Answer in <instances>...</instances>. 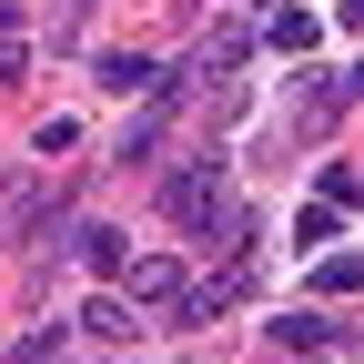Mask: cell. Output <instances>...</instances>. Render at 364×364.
Here are the masks:
<instances>
[{
  "mask_svg": "<svg viewBox=\"0 0 364 364\" xmlns=\"http://www.w3.org/2000/svg\"><path fill=\"white\" fill-rule=\"evenodd\" d=\"M162 213L182 223V233H213V223H223V233H233L223 253H233V263H253V223L233 213V182H223V162H213V152H203V162H182V172L162 182Z\"/></svg>",
  "mask_w": 364,
  "mask_h": 364,
  "instance_id": "cell-1",
  "label": "cell"
},
{
  "mask_svg": "<svg viewBox=\"0 0 364 364\" xmlns=\"http://www.w3.org/2000/svg\"><path fill=\"white\" fill-rule=\"evenodd\" d=\"M51 193H61L51 172H11L0 182V243H31V223L51 213Z\"/></svg>",
  "mask_w": 364,
  "mask_h": 364,
  "instance_id": "cell-2",
  "label": "cell"
},
{
  "mask_svg": "<svg viewBox=\"0 0 364 364\" xmlns=\"http://www.w3.org/2000/svg\"><path fill=\"white\" fill-rule=\"evenodd\" d=\"M243 294H253V263H223V273H203V284L172 304V324H213V314H233Z\"/></svg>",
  "mask_w": 364,
  "mask_h": 364,
  "instance_id": "cell-3",
  "label": "cell"
},
{
  "mask_svg": "<svg viewBox=\"0 0 364 364\" xmlns=\"http://www.w3.org/2000/svg\"><path fill=\"white\" fill-rule=\"evenodd\" d=\"M122 284H132V304H182V294H193V284H182V263H172V253H152V263H132Z\"/></svg>",
  "mask_w": 364,
  "mask_h": 364,
  "instance_id": "cell-4",
  "label": "cell"
},
{
  "mask_svg": "<svg viewBox=\"0 0 364 364\" xmlns=\"http://www.w3.org/2000/svg\"><path fill=\"white\" fill-rule=\"evenodd\" d=\"M71 253H81L91 273H112V284L132 273V243H122V233H102V223H81V233H71Z\"/></svg>",
  "mask_w": 364,
  "mask_h": 364,
  "instance_id": "cell-5",
  "label": "cell"
},
{
  "mask_svg": "<svg viewBox=\"0 0 364 364\" xmlns=\"http://www.w3.org/2000/svg\"><path fill=\"white\" fill-rule=\"evenodd\" d=\"M102 81L122 91V102H132V91H142V102H152V91H162V71H152L142 51H112V61H102Z\"/></svg>",
  "mask_w": 364,
  "mask_h": 364,
  "instance_id": "cell-6",
  "label": "cell"
},
{
  "mask_svg": "<svg viewBox=\"0 0 364 364\" xmlns=\"http://www.w3.org/2000/svg\"><path fill=\"white\" fill-rule=\"evenodd\" d=\"M273 344H284V354H324L334 324H324V314H284V324H273Z\"/></svg>",
  "mask_w": 364,
  "mask_h": 364,
  "instance_id": "cell-7",
  "label": "cell"
},
{
  "mask_svg": "<svg viewBox=\"0 0 364 364\" xmlns=\"http://www.w3.org/2000/svg\"><path fill=\"white\" fill-rule=\"evenodd\" d=\"M314 41H324V21H314V11H273V51H294V61H304Z\"/></svg>",
  "mask_w": 364,
  "mask_h": 364,
  "instance_id": "cell-8",
  "label": "cell"
},
{
  "mask_svg": "<svg viewBox=\"0 0 364 364\" xmlns=\"http://www.w3.org/2000/svg\"><path fill=\"white\" fill-rule=\"evenodd\" d=\"M314 294H364V253H324L314 263Z\"/></svg>",
  "mask_w": 364,
  "mask_h": 364,
  "instance_id": "cell-9",
  "label": "cell"
},
{
  "mask_svg": "<svg viewBox=\"0 0 364 364\" xmlns=\"http://www.w3.org/2000/svg\"><path fill=\"white\" fill-rule=\"evenodd\" d=\"M314 203H334V213H354V203H364V172H354V162H324V193H314Z\"/></svg>",
  "mask_w": 364,
  "mask_h": 364,
  "instance_id": "cell-10",
  "label": "cell"
},
{
  "mask_svg": "<svg viewBox=\"0 0 364 364\" xmlns=\"http://www.w3.org/2000/svg\"><path fill=\"white\" fill-rule=\"evenodd\" d=\"M233 61H243V31H213L203 51H193V71H203V81H213V71H233Z\"/></svg>",
  "mask_w": 364,
  "mask_h": 364,
  "instance_id": "cell-11",
  "label": "cell"
},
{
  "mask_svg": "<svg viewBox=\"0 0 364 364\" xmlns=\"http://www.w3.org/2000/svg\"><path fill=\"white\" fill-rule=\"evenodd\" d=\"M334 223H344L334 203H304V213H294V243H334Z\"/></svg>",
  "mask_w": 364,
  "mask_h": 364,
  "instance_id": "cell-12",
  "label": "cell"
},
{
  "mask_svg": "<svg viewBox=\"0 0 364 364\" xmlns=\"http://www.w3.org/2000/svg\"><path fill=\"white\" fill-rule=\"evenodd\" d=\"M81 324H91V334H102V344H122V334H132V314H122V294H102V304H91V314H81Z\"/></svg>",
  "mask_w": 364,
  "mask_h": 364,
  "instance_id": "cell-13",
  "label": "cell"
},
{
  "mask_svg": "<svg viewBox=\"0 0 364 364\" xmlns=\"http://www.w3.org/2000/svg\"><path fill=\"white\" fill-rule=\"evenodd\" d=\"M21 61H31V41H21V21L0 31V81H21Z\"/></svg>",
  "mask_w": 364,
  "mask_h": 364,
  "instance_id": "cell-14",
  "label": "cell"
},
{
  "mask_svg": "<svg viewBox=\"0 0 364 364\" xmlns=\"http://www.w3.org/2000/svg\"><path fill=\"white\" fill-rule=\"evenodd\" d=\"M344 102H364V71H344Z\"/></svg>",
  "mask_w": 364,
  "mask_h": 364,
  "instance_id": "cell-15",
  "label": "cell"
},
{
  "mask_svg": "<svg viewBox=\"0 0 364 364\" xmlns=\"http://www.w3.org/2000/svg\"><path fill=\"white\" fill-rule=\"evenodd\" d=\"M344 31H364V0H344Z\"/></svg>",
  "mask_w": 364,
  "mask_h": 364,
  "instance_id": "cell-16",
  "label": "cell"
}]
</instances>
